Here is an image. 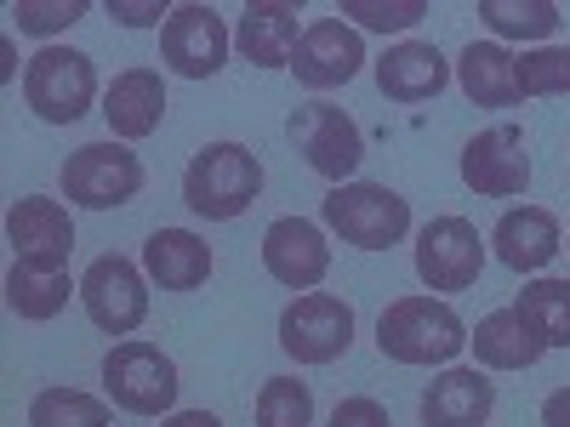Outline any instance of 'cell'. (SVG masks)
Here are the masks:
<instances>
[{
  "mask_svg": "<svg viewBox=\"0 0 570 427\" xmlns=\"http://www.w3.org/2000/svg\"><path fill=\"white\" fill-rule=\"evenodd\" d=\"M142 268H149V279L160 291H200L212 279V246L188 228H160L142 246Z\"/></svg>",
  "mask_w": 570,
  "mask_h": 427,
  "instance_id": "obj_21",
  "label": "cell"
},
{
  "mask_svg": "<svg viewBox=\"0 0 570 427\" xmlns=\"http://www.w3.org/2000/svg\"><path fill=\"white\" fill-rule=\"evenodd\" d=\"M279 348L297 365H331L354 348V308L331 291H308L279 314Z\"/></svg>",
  "mask_w": 570,
  "mask_h": 427,
  "instance_id": "obj_7",
  "label": "cell"
},
{
  "mask_svg": "<svg viewBox=\"0 0 570 427\" xmlns=\"http://www.w3.org/2000/svg\"><path fill=\"white\" fill-rule=\"evenodd\" d=\"M104 120H109V131L120 142H137V137L160 131V120H166V80L155 69L115 75V86L104 91Z\"/></svg>",
  "mask_w": 570,
  "mask_h": 427,
  "instance_id": "obj_20",
  "label": "cell"
},
{
  "mask_svg": "<svg viewBox=\"0 0 570 427\" xmlns=\"http://www.w3.org/2000/svg\"><path fill=\"white\" fill-rule=\"evenodd\" d=\"M63 195L86 211H109L142 195V160L126 142H80L63 160Z\"/></svg>",
  "mask_w": 570,
  "mask_h": 427,
  "instance_id": "obj_6",
  "label": "cell"
},
{
  "mask_svg": "<svg viewBox=\"0 0 570 427\" xmlns=\"http://www.w3.org/2000/svg\"><path fill=\"white\" fill-rule=\"evenodd\" d=\"M480 268L485 246L468 217H434L416 234V279L428 291H468V285H480Z\"/></svg>",
  "mask_w": 570,
  "mask_h": 427,
  "instance_id": "obj_9",
  "label": "cell"
},
{
  "mask_svg": "<svg viewBox=\"0 0 570 427\" xmlns=\"http://www.w3.org/2000/svg\"><path fill=\"white\" fill-rule=\"evenodd\" d=\"M376 348L394 365H451L468 348V330L451 302L434 297H400L376 319Z\"/></svg>",
  "mask_w": 570,
  "mask_h": 427,
  "instance_id": "obj_2",
  "label": "cell"
},
{
  "mask_svg": "<svg viewBox=\"0 0 570 427\" xmlns=\"http://www.w3.org/2000/svg\"><path fill=\"white\" fill-rule=\"evenodd\" d=\"M480 18L502 40H548L559 29V7H553V0H480Z\"/></svg>",
  "mask_w": 570,
  "mask_h": 427,
  "instance_id": "obj_26",
  "label": "cell"
},
{
  "mask_svg": "<svg viewBox=\"0 0 570 427\" xmlns=\"http://www.w3.org/2000/svg\"><path fill=\"white\" fill-rule=\"evenodd\" d=\"M445 80H451V63L428 40H400L376 58V86H383L389 103H428L445 91Z\"/></svg>",
  "mask_w": 570,
  "mask_h": 427,
  "instance_id": "obj_19",
  "label": "cell"
},
{
  "mask_svg": "<svg viewBox=\"0 0 570 427\" xmlns=\"http://www.w3.org/2000/svg\"><path fill=\"white\" fill-rule=\"evenodd\" d=\"M23 98L46 126H75L91 103H98V69H91L86 52L46 46V52H35L29 69H23Z\"/></svg>",
  "mask_w": 570,
  "mask_h": 427,
  "instance_id": "obj_4",
  "label": "cell"
},
{
  "mask_svg": "<svg viewBox=\"0 0 570 427\" xmlns=\"http://www.w3.org/2000/svg\"><path fill=\"white\" fill-rule=\"evenodd\" d=\"M497 410V388L480 365H451L422 388V427H485Z\"/></svg>",
  "mask_w": 570,
  "mask_h": 427,
  "instance_id": "obj_16",
  "label": "cell"
},
{
  "mask_svg": "<svg viewBox=\"0 0 570 427\" xmlns=\"http://www.w3.org/2000/svg\"><path fill=\"white\" fill-rule=\"evenodd\" d=\"M69 291H80V285H69V274H46V268H29V262L7 268V308L29 325L58 319L69 308Z\"/></svg>",
  "mask_w": 570,
  "mask_h": 427,
  "instance_id": "obj_24",
  "label": "cell"
},
{
  "mask_svg": "<svg viewBox=\"0 0 570 427\" xmlns=\"http://www.w3.org/2000/svg\"><path fill=\"white\" fill-rule=\"evenodd\" d=\"M337 18H354L376 34H389V29H411L428 18V0H343Z\"/></svg>",
  "mask_w": 570,
  "mask_h": 427,
  "instance_id": "obj_30",
  "label": "cell"
},
{
  "mask_svg": "<svg viewBox=\"0 0 570 427\" xmlns=\"http://www.w3.org/2000/svg\"><path fill=\"white\" fill-rule=\"evenodd\" d=\"M160 427H223L212 410H177V416H166Z\"/></svg>",
  "mask_w": 570,
  "mask_h": 427,
  "instance_id": "obj_35",
  "label": "cell"
},
{
  "mask_svg": "<svg viewBox=\"0 0 570 427\" xmlns=\"http://www.w3.org/2000/svg\"><path fill=\"white\" fill-rule=\"evenodd\" d=\"M473 354H480V365L485 370H531L548 348H542V337H531V325L519 319L513 308H497V314H485L480 319V330H473Z\"/></svg>",
  "mask_w": 570,
  "mask_h": 427,
  "instance_id": "obj_22",
  "label": "cell"
},
{
  "mask_svg": "<svg viewBox=\"0 0 570 427\" xmlns=\"http://www.w3.org/2000/svg\"><path fill=\"white\" fill-rule=\"evenodd\" d=\"M80 302L91 314V325L109 330V337H131V330L149 319V291H142V274L131 257H98L80 274Z\"/></svg>",
  "mask_w": 570,
  "mask_h": 427,
  "instance_id": "obj_10",
  "label": "cell"
},
{
  "mask_svg": "<svg viewBox=\"0 0 570 427\" xmlns=\"http://www.w3.org/2000/svg\"><path fill=\"white\" fill-rule=\"evenodd\" d=\"M365 63V46L360 34L343 23V18H314L297 40V58H292V75L297 86L308 91H331V86H348Z\"/></svg>",
  "mask_w": 570,
  "mask_h": 427,
  "instance_id": "obj_14",
  "label": "cell"
},
{
  "mask_svg": "<svg viewBox=\"0 0 570 427\" xmlns=\"http://www.w3.org/2000/svg\"><path fill=\"white\" fill-rule=\"evenodd\" d=\"M7 240H12L18 262L46 268V274H63L69 268V251H75V222H69V211L58 200L29 195V200H18L7 211Z\"/></svg>",
  "mask_w": 570,
  "mask_h": 427,
  "instance_id": "obj_13",
  "label": "cell"
},
{
  "mask_svg": "<svg viewBox=\"0 0 570 427\" xmlns=\"http://www.w3.org/2000/svg\"><path fill=\"white\" fill-rule=\"evenodd\" d=\"M104 388L131 416H166L177 405V365L155 342H115L104 359Z\"/></svg>",
  "mask_w": 570,
  "mask_h": 427,
  "instance_id": "obj_5",
  "label": "cell"
},
{
  "mask_svg": "<svg viewBox=\"0 0 570 427\" xmlns=\"http://www.w3.org/2000/svg\"><path fill=\"white\" fill-rule=\"evenodd\" d=\"M257 427H314V394L297 376H268L257 394Z\"/></svg>",
  "mask_w": 570,
  "mask_h": 427,
  "instance_id": "obj_28",
  "label": "cell"
},
{
  "mask_svg": "<svg viewBox=\"0 0 570 427\" xmlns=\"http://www.w3.org/2000/svg\"><path fill=\"white\" fill-rule=\"evenodd\" d=\"M29 427H109V405L80 388H40L29 405Z\"/></svg>",
  "mask_w": 570,
  "mask_h": 427,
  "instance_id": "obj_27",
  "label": "cell"
},
{
  "mask_svg": "<svg viewBox=\"0 0 570 427\" xmlns=\"http://www.w3.org/2000/svg\"><path fill=\"white\" fill-rule=\"evenodd\" d=\"M519 98H564L570 91V46H537V52L513 58Z\"/></svg>",
  "mask_w": 570,
  "mask_h": 427,
  "instance_id": "obj_29",
  "label": "cell"
},
{
  "mask_svg": "<svg viewBox=\"0 0 570 427\" xmlns=\"http://www.w3.org/2000/svg\"><path fill=\"white\" fill-rule=\"evenodd\" d=\"M320 217L331 234H343L354 251H389L411 234V200L389 182H343L320 200Z\"/></svg>",
  "mask_w": 570,
  "mask_h": 427,
  "instance_id": "obj_3",
  "label": "cell"
},
{
  "mask_svg": "<svg viewBox=\"0 0 570 427\" xmlns=\"http://www.w3.org/2000/svg\"><path fill=\"white\" fill-rule=\"evenodd\" d=\"M297 40H303V29H297L292 0H246L240 23H234V46L257 69H292Z\"/></svg>",
  "mask_w": 570,
  "mask_h": 427,
  "instance_id": "obj_17",
  "label": "cell"
},
{
  "mask_svg": "<svg viewBox=\"0 0 570 427\" xmlns=\"http://www.w3.org/2000/svg\"><path fill=\"white\" fill-rule=\"evenodd\" d=\"M456 80H462V91L480 109H513V103H525V98H519L513 58L502 52V46H491V40H473L468 46L462 63H456Z\"/></svg>",
  "mask_w": 570,
  "mask_h": 427,
  "instance_id": "obj_23",
  "label": "cell"
},
{
  "mask_svg": "<svg viewBox=\"0 0 570 427\" xmlns=\"http://www.w3.org/2000/svg\"><path fill=\"white\" fill-rule=\"evenodd\" d=\"M263 268H268V279L292 285V291H314V285L331 274V246H325L320 222H308V217L268 222V234H263Z\"/></svg>",
  "mask_w": 570,
  "mask_h": 427,
  "instance_id": "obj_15",
  "label": "cell"
},
{
  "mask_svg": "<svg viewBox=\"0 0 570 427\" xmlns=\"http://www.w3.org/2000/svg\"><path fill=\"white\" fill-rule=\"evenodd\" d=\"M285 131H292L297 155H303L325 182H337V188H343V182L360 171V160H365V137H360V126H354L337 103H303Z\"/></svg>",
  "mask_w": 570,
  "mask_h": 427,
  "instance_id": "obj_8",
  "label": "cell"
},
{
  "mask_svg": "<svg viewBox=\"0 0 570 427\" xmlns=\"http://www.w3.org/2000/svg\"><path fill=\"white\" fill-rule=\"evenodd\" d=\"M331 427H394V416L376 405V399L354 394V399H343L337 410H331Z\"/></svg>",
  "mask_w": 570,
  "mask_h": 427,
  "instance_id": "obj_32",
  "label": "cell"
},
{
  "mask_svg": "<svg viewBox=\"0 0 570 427\" xmlns=\"http://www.w3.org/2000/svg\"><path fill=\"white\" fill-rule=\"evenodd\" d=\"M160 58L171 63V75L183 80H212L228 58V29L212 7L188 0V7H171V18L160 23Z\"/></svg>",
  "mask_w": 570,
  "mask_h": 427,
  "instance_id": "obj_12",
  "label": "cell"
},
{
  "mask_svg": "<svg viewBox=\"0 0 570 427\" xmlns=\"http://www.w3.org/2000/svg\"><path fill=\"white\" fill-rule=\"evenodd\" d=\"M462 182L485 200H513L531 182V155H525V131L519 126H491L480 137H468L462 149Z\"/></svg>",
  "mask_w": 570,
  "mask_h": 427,
  "instance_id": "obj_11",
  "label": "cell"
},
{
  "mask_svg": "<svg viewBox=\"0 0 570 427\" xmlns=\"http://www.w3.org/2000/svg\"><path fill=\"white\" fill-rule=\"evenodd\" d=\"M513 314L542 337V348H570V279H531L513 297Z\"/></svg>",
  "mask_w": 570,
  "mask_h": 427,
  "instance_id": "obj_25",
  "label": "cell"
},
{
  "mask_svg": "<svg viewBox=\"0 0 570 427\" xmlns=\"http://www.w3.org/2000/svg\"><path fill=\"white\" fill-rule=\"evenodd\" d=\"M491 246H497V262L513 268V274H537L559 257V217L548 206H513L502 211V222L491 228Z\"/></svg>",
  "mask_w": 570,
  "mask_h": 427,
  "instance_id": "obj_18",
  "label": "cell"
},
{
  "mask_svg": "<svg viewBox=\"0 0 570 427\" xmlns=\"http://www.w3.org/2000/svg\"><path fill=\"white\" fill-rule=\"evenodd\" d=\"M80 18H86V0H18L12 7V23L23 34H58Z\"/></svg>",
  "mask_w": 570,
  "mask_h": 427,
  "instance_id": "obj_31",
  "label": "cell"
},
{
  "mask_svg": "<svg viewBox=\"0 0 570 427\" xmlns=\"http://www.w3.org/2000/svg\"><path fill=\"white\" fill-rule=\"evenodd\" d=\"M263 195V160L246 142H206L183 171V206L206 222H234Z\"/></svg>",
  "mask_w": 570,
  "mask_h": 427,
  "instance_id": "obj_1",
  "label": "cell"
},
{
  "mask_svg": "<svg viewBox=\"0 0 570 427\" xmlns=\"http://www.w3.org/2000/svg\"><path fill=\"white\" fill-rule=\"evenodd\" d=\"M542 427H570V388H553L542 399Z\"/></svg>",
  "mask_w": 570,
  "mask_h": 427,
  "instance_id": "obj_34",
  "label": "cell"
},
{
  "mask_svg": "<svg viewBox=\"0 0 570 427\" xmlns=\"http://www.w3.org/2000/svg\"><path fill=\"white\" fill-rule=\"evenodd\" d=\"M109 18H120L126 29H149V23H160V18H171L160 0H109Z\"/></svg>",
  "mask_w": 570,
  "mask_h": 427,
  "instance_id": "obj_33",
  "label": "cell"
}]
</instances>
